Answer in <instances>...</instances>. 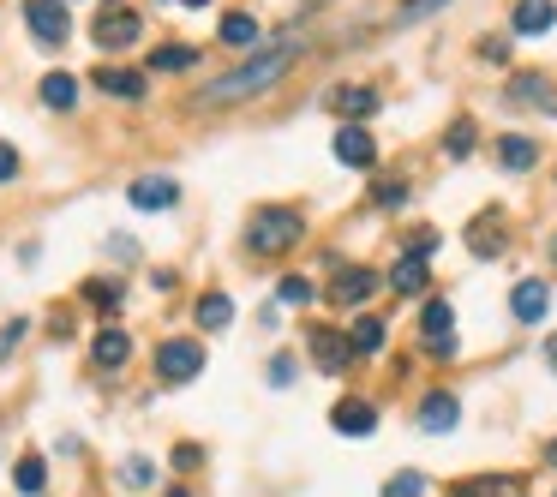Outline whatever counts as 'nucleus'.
Wrapping results in <instances>:
<instances>
[{"mask_svg":"<svg viewBox=\"0 0 557 497\" xmlns=\"http://www.w3.org/2000/svg\"><path fill=\"white\" fill-rule=\"evenodd\" d=\"M288 66H294V42L264 48V54H258V60H246L240 72H228V78H216L210 90H198V108H228V102H246V96L270 90V84H276Z\"/></svg>","mask_w":557,"mask_h":497,"instance_id":"nucleus-1","label":"nucleus"},{"mask_svg":"<svg viewBox=\"0 0 557 497\" xmlns=\"http://www.w3.org/2000/svg\"><path fill=\"white\" fill-rule=\"evenodd\" d=\"M300 210H258L252 216V228H246V246L258 252V258H276V252H288L294 240H300Z\"/></svg>","mask_w":557,"mask_h":497,"instance_id":"nucleus-2","label":"nucleus"},{"mask_svg":"<svg viewBox=\"0 0 557 497\" xmlns=\"http://www.w3.org/2000/svg\"><path fill=\"white\" fill-rule=\"evenodd\" d=\"M90 36H96L102 48H132V42L144 36V18H138V6H126V0H108V6L96 12Z\"/></svg>","mask_w":557,"mask_h":497,"instance_id":"nucleus-3","label":"nucleus"},{"mask_svg":"<svg viewBox=\"0 0 557 497\" xmlns=\"http://www.w3.org/2000/svg\"><path fill=\"white\" fill-rule=\"evenodd\" d=\"M156 372H162L168 384H192V378L204 372V348L174 336V342H162V348H156Z\"/></svg>","mask_w":557,"mask_h":497,"instance_id":"nucleus-4","label":"nucleus"},{"mask_svg":"<svg viewBox=\"0 0 557 497\" xmlns=\"http://www.w3.org/2000/svg\"><path fill=\"white\" fill-rule=\"evenodd\" d=\"M24 24L36 30V42H66V12H60V0H24Z\"/></svg>","mask_w":557,"mask_h":497,"instance_id":"nucleus-5","label":"nucleus"},{"mask_svg":"<svg viewBox=\"0 0 557 497\" xmlns=\"http://www.w3.org/2000/svg\"><path fill=\"white\" fill-rule=\"evenodd\" d=\"M450 324H456V312H450L444 300H432L426 318H420V336H426L432 354H456V330H450Z\"/></svg>","mask_w":557,"mask_h":497,"instance_id":"nucleus-6","label":"nucleus"},{"mask_svg":"<svg viewBox=\"0 0 557 497\" xmlns=\"http://www.w3.org/2000/svg\"><path fill=\"white\" fill-rule=\"evenodd\" d=\"M330 114H342V120L378 114V90H372V84H336V90H330Z\"/></svg>","mask_w":557,"mask_h":497,"instance_id":"nucleus-7","label":"nucleus"},{"mask_svg":"<svg viewBox=\"0 0 557 497\" xmlns=\"http://www.w3.org/2000/svg\"><path fill=\"white\" fill-rule=\"evenodd\" d=\"M336 162H348V168H372V162H378V138L360 132V126H342V132H336Z\"/></svg>","mask_w":557,"mask_h":497,"instance_id":"nucleus-8","label":"nucleus"},{"mask_svg":"<svg viewBox=\"0 0 557 497\" xmlns=\"http://www.w3.org/2000/svg\"><path fill=\"white\" fill-rule=\"evenodd\" d=\"M330 426H336L342 438H366V432L378 426V408H372V402H360V396H348V402H336Z\"/></svg>","mask_w":557,"mask_h":497,"instance_id":"nucleus-9","label":"nucleus"},{"mask_svg":"<svg viewBox=\"0 0 557 497\" xmlns=\"http://www.w3.org/2000/svg\"><path fill=\"white\" fill-rule=\"evenodd\" d=\"M312 360H318V372H348L354 348H348V336H336V330H312Z\"/></svg>","mask_w":557,"mask_h":497,"instance_id":"nucleus-10","label":"nucleus"},{"mask_svg":"<svg viewBox=\"0 0 557 497\" xmlns=\"http://www.w3.org/2000/svg\"><path fill=\"white\" fill-rule=\"evenodd\" d=\"M138 210H168L174 198H180V186L174 180H162V174H150V180H132V192H126Z\"/></svg>","mask_w":557,"mask_h":497,"instance_id":"nucleus-11","label":"nucleus"},{"mask_svg":"<svg viewBox=\"0 0 557 497\" xmlns=\"http://www.w3.org/2000/svg\"><path fill=\"white\" fill-rule=\"evenodd\" d=\"M546 306H552V288H546V282H522V288L510 294V312H516L522 324H540Z\"/></svg>","mask_w":557,"mask_h":497,"instance_id":"nucleus-12","label":"nucleus"},{"mask_svg":"<svg viewBox=\"0 0 557 497\" xmlns=\"http://www.w3.org/2000/svg\"><path fill=\"white\" fill-rule=\"evenodd\" d=\"M450 497H528V480H516V474H486V480L456 486Z\"/></svg>","mask_w":557,"mask_h":497,"instance_id":"nucleus-13","label":"nucleus"},{"mask_svg":"<svg viewBox=\"0 0 557 497\" xmlns=\"http://www.w3.org/2000/svg\"><path fill=\"white\" fill-rule=\"evenodd\" d=\"M126 354H132V336H126V330H114V324H108V330L96 336V348H90V360H96L102 372H114V366H126Z\"/></svg>","mask_w":557,"mask_h":497,"instance_id":"nucleus-14","label":"nucleus"},{"mask_svg":"<svg viewBox=\"0 0 557 497\" xmlns=\"http://www.w3.org/2000/svg\"><path fill=\"white\" fill-rule=\"evenodd\" d=\"M510 102H534V108H552L557 114V90L540 78V72H522V78L510 84Z\"/></svg>","mask_w":557,"mask_h":497,"instance_id":"nucleus-15","label":"nucleus"},{"mask_svg":"<svg viewBox=\"0 0 557 497\" xmlns=\"http://www.w3.org/2000/svg\"><path fill=\"white\" fill-rule=\"evenodd\" d=\"M372 288H378V276H372V270H360V264H354V270H342V276H336V288H330V294H336V300H342V306H360V300H366V294H372Z\"/></svg>","mask_w":557,"mask_h":497,"instance_id":"nucleus-16","label":"nucleus"},{"mask_svg":"<svg viewBox=\"0 0 557 497\" xmlns=\"http://www.w3.org/2000/svg\"><path fill=\"white\" fill-rule=\"evenodd\" d=\"M456 414H462V408H456V396H444V390L420 402V426H426V432H450V426H456Z\"/></svg>","mask_w":557,"mask_h":497,"instance_id":"nucleus-17","label":"nucleus"},{"mask_svg":"<svg viewBox=\"0 0 557 497\" xmlns=\"http://www.w3.org/2000/svg\"><path fill=\"white\" fill-rule=\"evenodd\" d=\"M552 18H557L552 0H522V6H516V30H522V36H540V30H552Z\"/></svg>","mask_w":557,"mask_h":497,"instance_id":"nucleus-18","label":"nucleus"},{"mask_svg":"<svg viewBox=\"0 0 557 497\" xmlns=\"http://www.w3.org/2000/svg\"><path fill=\"white\" fill-rule=\"evenodd\" d=\"M390 288H396V294H420V288H426V258H420V252H408V258L390 270Z\"/></svg>","mask_w":557,"mask_h":497,"instance_id":"nucleus-19","label":"nucleus"},{"mask_svg":"<svg viewBox=\"0 0 557 497\" xmlns=\"http://www.w3.org/2000/svg\"><path fill=\"white\" fill-rule=\"evenodd\" d=\"M222 42H228V48H252V42H258V18H252V12H228V18H222Z\"/></svg>","mask_w":557,"mask_h":497,"instance_id":"nucleus-20","label":"nucleus"},{"mask_svg":"<svg viewBox=\"0 0 557 497\" xmlns=\"http://www.w3.org/2000/svg\"><path fill=\"white\" fill-rule=\"evenodd\" d=\"M42 102H48V108H72V102H78V78H72V72H48V78H42Z\"/></svg>","mask_w":557,"mask_h":497,"instance_id":"nucleus-21","label":"nucleus"},{"mask_svg":"<svg viewBox=\"0 0 557 497\" xmlns=\"http://www.w3.org/2000/svg\"><path fill=\"white\" fill-rule=\"evenodd\" d=\"M384 336H390V330H384V318H354L348 348H354V354H378V348H384Z\"/></svg>","mask_w":557,"mask_h":497,"instance_id":"nucleus-22","label":"nucleus"},{"mask_svg":"<svg viewBox=\"0 0 557 497\" xmlns=\"http://www.w3.org/2000/svg\"><path fill=\"white\" fill-rule=\"evenodd\" d=\"M498 156H504V168H534L540 144H534V138H522V132H510V138L498 144Z\"/></svg>","mask_w":557,"mask_h":497,"instance_id":"nucleus-23","label":"nucleus"},{"mask_svg":"<svg viewBox=\"0 0 557 497\" xmlns=\"http://www.w3.org/2000/svg\"><path fill=\"white\" fill-rule=\"evenodd\" d=\"M468 246H474L480 258H498V252H504V234H498V216H480V222H474V234H468Z\"/></svg>","mask_w":557,"mask_h":497,"instance_id":"nucleus-24","label":"nucleus"},{"mask_svg":"<svg viewBox=\"0 0 557 497\" xmlns=\"http://www.w3.org/2000/svg\"><path fill=\"white\" fill-rule=\"evenodd\" d=\"M228 318H234V300H228V294H204V300H198V324H204V330H222Z\"/></svg>","mask_w":557,"mask_h":497,"instance_id":"nucleus-25","label":"nucleus"},{"mask_svg":"<svg viewBox=\"0 0 557 497\" xmlns=\"http://www.w3.org/2000/svg\"><path fill=\"white\" fill-rule=\"evenodd\" d=\"M96 84H102V90H114V96H138V90H144V78H138V72H126V66L96 72Z\"/></svg>","mask_w":557,"mask_h":497,"instance_id":"nucleus-26","label":"nucleus"},{"mask_svg":"<svg viewBox=\"0 0 557 497\" xmlns=\"http://www.w3.org/2000/svg\"><path fill=\"white\" fill-rule=\"evenodd\" d=\"M150 66H156V72H186V66H192V48H180V42H162V48L150 54Z\"/></svg>","mask_w":557,"mask_h":497,"instance_id":"nucleus-27","label":"nucleus"},{"mask_svg":"<svg viewBox=\"0 0 557 497\" xmlns=\"http://www.w3.org/2000/svg\"><path fill=\"white\" fill-rule=\"evenodd\" d=\"M12 480H18V492H42V486H48V468H42V456H24Z\"/></svg>","mask_w":557,"mask_h":497,"instance_id":"nucleus-28","label":"nucleus"},{"mask_svg":"<svg viewBox=\"0 0 557 497\" xmlns=\"http://www.w3.org/2000/svg\"><path fill=\"white\" fill-rule=\"evenodd\" d=\"M384 497H426V474H396L384 486Z\"/></svg>","mask_w":557,"mask_h":497,"instance_id":"nucleus-29","label":"nucleus"},{"mask_svg":"<svg viewBox=\"0 0 557 497\" xmlns=\"http://www.w3.org/2000/svg\"><path fill=\"white\" fill-rule=\"evenodd\" d=\"M474 150V120H456L450 126V156H468Z\"/></svg>","mask_w":557,"mask_h":497,"instance_id":"nucleus-30","label":"nucleus"},{"mask_svg":"<svg viewBox=\"0 0 557 497\" xmlns=\"http://www.w3.org/2000/svg\"><path fill=\"white\" fill-rule=\"evenodd\" d=\"M282 300H288V306H306V300H312V282H306V276H288V282H282Z\"/></svg>","mask_w":557,"mask_h":497,"instance_id":"nucleus-31","label":"nucleus"},{"mask_svg":"<svg viewBox=\"0 0 557 497\" xmlns=\"http://www.w3.org/2000/svg\"><path fill=\"white\" fill-rule=\"evenodd\" d=\"M120 480H126V486H138V492H144V486H150V480H156V474H150V462H144V456H138V462H126V468H120Z\"/></svg>","mask_w":557,"mask_h":497,"instance_id":"nucleus-32","label":"nucleus"},{"mask_svg":"<svg viewBox=\"0 0 557 497\" xmlns=\"http://www.w3.org/2000/svg\"><path fill=\"white\" fill-rule=\"evenodd\" d=\"M402 198H408V186H402V180H384V186H378V204H402Z\"/></svg>","mask_w":557,"mask_h":497,"instance_id":"nucleus-33","label":"nucleus"},{"mask_svg":"<svg viewBox=\"0 0 557 497\" xmlns=\"http://www.w3.org/2000/svg\"><path fill=\"white\" fill-rule=\"evenodd\" d=\"M270 384H294V360H288V354L270 360Z\"/></svg>","mask_w":557,"mask_h":497,"instance_id":"nucleus-34","label":"nucleus"},{"mask_svg":"<svg viewBox=\"0 0 557 497\" xmlns=\"http://www.w3.org/2000/svg\"><path fill=\"white\" fill-rule=\"evenodd\" d=\"M18 174V156H12V144H0V180H12Z\"/></svg>","mask_w":557,"mask_h":497,"instance_id":"nucleus-35","label":"nucleus"},{"mask_svg":"<svg viewBox=\"0 0 557 497\" xmlns=\"http://www.w3.org/2000/svg\"><path fill=\"white\" fill-rule=\"evenodd\" d=\"M546 462H552V468H557V438H552V444H546Z\"/></svg>","mask_w":557,"mask_h":497,"instance_id":"nucleus-36","label":"nucleus"},{"mask_svg":"<svg viewBox=\"0 0 557 497\" xmlns=\"http://www.w3.org/2000/svg\"><path fill=\"white\" fill-rule=\"evenodd\" d=\"M546 360H552V366H557V336H552V342H546Z\"/></svg>","mask_w":557,"mask_h":497,"instance_id":"nucleus-37","label":"nucleus"},{"mask_svg":"<svg viewBox=\"0 0 557 497\" xmlns=\"http://www.w3.org/2000/svg\"><path fill=\"white\" fill-rule=\"evenodd\" d=\"M552 264H557V234H552Z\"/></svg>","mask_w":557,"mask_h":497,"instance_id":"nucleus-38","label":"nucleus"},{"mask_svg":"<svg viewBox=\"0 0 557 497\" xmlns=\"http://www.w3.org/2000/svg\"><path fill=\"white\" fill-rule=\"evenodd\" d=\"M180 6H204V0H180Z\"/></svg>","mask_w":557,"mask_h":497,"instance_id":"nucleus-39","label":"nucleus"},{"mask_svg":"<svg viewBox=\"0 0 557 497\" xmlns=\"http://www.w3.org/2000/svg\"><path fill=\"white\" fill-rule=\"evenodd\" d=\"M168 497H186V492H168Z\"/></svg>","mask_w":557,"mask_h":497,"instance_id":"nucleus-40","label":"nucleus"}]
</instances>
